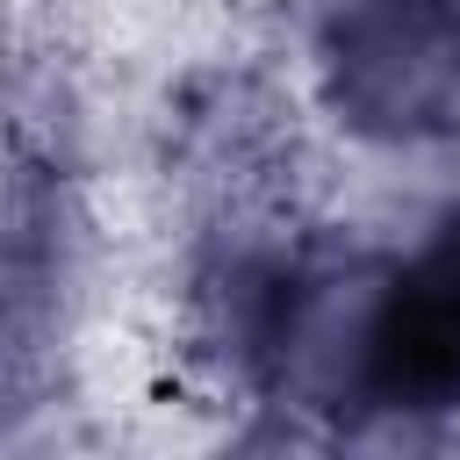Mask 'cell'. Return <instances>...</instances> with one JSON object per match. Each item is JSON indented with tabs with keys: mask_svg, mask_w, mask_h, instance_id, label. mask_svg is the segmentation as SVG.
<instances>
[{
	"mask_svg": "<svg viewBox=\"0 0 460 460\" xmlns=\"http://www.w3.org/2000/svg\"><path fill=\"white\" fill-rule=\"evenodd\" d=\"M374 374L395 402L460 395V223L395 280V295L374 323Z\"/></svg>",
	"mask_w": 460,
	"mask_h": 460,
	"instance_id": "cell-1",
	"label": "cell"
}]
</instances>
